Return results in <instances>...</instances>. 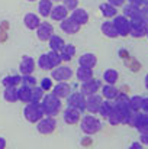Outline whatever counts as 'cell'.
Masks as SVG:
<instances>
[{
    "mask_svg": "<svg viewBox=\"0 0 148 149\" xmlns=\"http://www.w3.org/2000/svg\"><path fill=\"white\" fill-rule=\"evenodd\" d=\"M41 106H42V110H44L45 116L55 117L61 111L62 103H61V99H58L55 94L49 93V94H44V97L41 100Z\"/></svg>",
    "mask_w": 148,
    "mask_h": 149,
    "instance_id": "obj_1",
    "label": "cell"
},
{
    "mask_svg": "<svg viewBox=\"0 0 148 149\" xmlns=\"http://www.w3.org/2000/svg\"><path fill=\"white\" fill-rule=\"evenodd\" d=\"M80 127L83 130V133L86 135H95L102 129V122L100 119L96 117L95 114H86L84 117L80 119Z\"/></svg>",
    "mask_w": 148,
    "mask_h": 149,
    "instance_id": "obj_2",
    "label": "cell"
},
{
    "mask_svg": "<svg viewBox=\"0 0 148 149\" xmlns=\"http://www.w3.org/2000/svg\"><path fill=\"white\" fill-rule=\"evenodd\" d=\"M23 116L29 123H36L38 120H41L45 114L42 110L41 103H35V101H29L26 103L25 109H23Z\"/></svg>",
    "mask_w": 148,
    "mask_h": 149,
    "instance_id": "obj_3",
    "label": "cell"
},
{
    "mask_svg": "<svg viewBox=\"0 0 148 149\" xmlns=\"http://www.w3.org/2000/svg\"><path fill=\"white\" fill-rule=\"evenodd\" d=\"M116 32H118V36H128L129 35V28H131V20L126 17V16H115L113 20H112Z\"/></svg>",
    "mask_w": 148,
    "mask_h": 149,
    "instance_id": "obj_4",
    "label": "cell"
},
{
    "mask_svg": "<svg viewBox=\"0 0 148 149\" xmlns=\"http://www.w3.org/2000/svg\"><path fill=\"white\" fill-rule=\"evenodd\" d=\"M57 127V120L52 116H44L41 120L36 122V130L41 135H49L55 130Z\"/></svg>",
    "mask_w": 148,
    "mask_h": 149,
    "instance_id": "obj_5",
    "label": "cell"
},
{
    "mask_svg": "<svg viewBox=\"0 0 148 149\" xmlns=\"http://www.w3.org/2000/svg\"><path fill=\"white\" fill-rule=\"evenodd\" d=\"M148 33V23L141 19H132L131 20V28H129V35L134 38H142Z\"/></svg>",
    "mask_w": 148,
    "mask_h": 149,
    "instance_id": "obj_6",
    "label": "cell"
},
{
    "mask_svg": "<svg viewBox=\"0 0 148 149\" xmlns=\"http://www.w3.org/2000/svg\"><path fill=\"white\" fill-rule=\"evenodd\" d=\"M51 78L55 80L57 83L58 81H68L71 77H73V70L67 65H58L55 68L51 70Z\"/></svg>",
    "mask_w": 148,
    "mask_h": 149,
    "instance_id": "obj_7",
    "label": "cell"
},
{
    "mask_svg": "<svg viewBox=\"0 0 148 149\" xmlns=\"http://www.w3.org/2000/svg\"><path fill=\"white\" fill-rule=\"evenodd\" d=\"M67 104H68V107H74V109H77L83 113L86 110V97L80 91L70 93L68 97H67Z\"/></svg>",
    "mask_w": 148,
    "mask_h": 149,
    "instance_id": "obj_8",
    "label": "cell"
},
{
    "mask_svg": "<svg viewBox=\"0 0 148 149\" xmlns=\"http://www.w3.org/2000/svg\"><path fill=\"white\" fill-rule=\"evenodd\" d=\"M100 88V81L96 78H90L87 81H83L81 83V87H80V93L87 97V96H92V94H96Z\"/></svg>",
    "mask_w": 148,
    "mask_h": 149,
    "instance_id": "obj_9",
    "label": "cell"
},
{
    "mask_svg": "<svg viewBox=\"0 0 148 149\" xmlns=\"http://www.w3.org/2000/svg\"><path fill=\"white\" fill-rule=\"evenodd\" d=\"M60 28H61V31L64 32V33H67V35H76L77 32H80V25L77 23V22H74L70 16H67L65 19H62L61 22H60Z\"/></svg>",
    "mask_w": 148,
    "mask_h": 149,
    "instance_id": "obj_10",
    "label": "cell"
},
{
    "mask_svg": "<svg viewBox=\"0 0 148 149\" xmlns=\"http://www.w3.org/2000/svg\"><path fill=\"white\" fill-rule=\"evenodd\" d=\"M35 31H36V36H38V39L42 41V42L48 41L49 38L54 35V26H52L49 22H41L39 26H38Z\"/></svg>",
    "mask_w": 148,
    "mask_h": 149,
    "instance_id": "obj_11",
    "label": "cell"
},
{
    "mask_svg": "<svg viewBox=\"0 0 148 149\" xmlns=\"http://www.w3.org/2000/svg\"><path fill=\"white\" fill-rule=\"evenodd\" d=\"M103 101V97L96 94H92V96H87L86 97V110L90 111L92 114H96L99 113V109H100V104Z\"/></svg>",
    "mask_w": 148,
    "mask_h": 149,
    "instance_id": "obj_12",
    "label": "cell"
},
{
    "mask_svg": "<svg viewBox=\"0 0 148 149\" xmlns=\"http://www.w3.org/2000/svg\"><path fill=\"white\" fill-rule=\"evenodd\" d=\"M81 119V111L74 107H67L64 110V122L67 125H77Z\"/></svg>",
    "mask_w": 148,
    "mask_h": 149,
    "instance_id": "obj_13",
    "label": "cell"
},
{
    "mask_svg": "<svg viewBox=\"0 0 148 149\" xmlns=\"http://www.w3.org/2000/svg\"><path fill=\"white\" fill-rule=\"evenodd\" d=\"M35 70V61L32 56H28L25 55L19 64V71H20V75H26V74H32Z\"/></svg>",
    "mask_w": 148,
    "mask_h": 149,
    "instance_id": "obj_14",
    "label": "cell"
},
{
    "mask_svg": "<svg viewBox=\"0 0 148 149\" xmlns=\"http://www.w3.org/2000/svg\"><path fill=\"white\" fill-rule=\"evenodd\" d=\"M70 93H71V88H70V84H67V81H58V84H55L52 88V94H55L61 100L67 99Z\"/></svg>",
    "mask_w": 148,
    "mask_h": 149,
    "instance_id": "obj_15",
    "label": "cell"
},
{
    "mask_svg": "<svg viewBox=\"0 0 148 149\" xmlns=\"http://www.w3.org/2000/svg\"><path fill=\"white\" fill-rule=\"evenodd\" d=\"M70 17H71L74 22H77L80 26H83V25H86V23L89 22V13H87L84 9H80V7H76L74 10H71Z\"/></svg>",
    "mask_w": 148,
    "mask_h": 149,
    "instance_id": "obj_16",
    "label": "cell"
},
{
    "mask_svg": "<svg viewBox=\"0 0 148 149\" xmlns=\"http://www.w3.org/2000/svg\"><path fill=\"white\" fill-rule=\"evenodd\" d=\"M97 64V58L95 54H90V52H86L83 54L80 58H79V65L80 67H86V68H95Z\"/></svg>",
    "mask_w": 148,
    "mask_h": 149,
    "instance_id": "obj_17",
    "label": "cell"
},
{
    "mask_svg": "<svg viewBox=\"0 0 148 149\" xmlns=\"http://www.w3.org/2000/svg\"><path fill=\"white\" fill-rule=\"evenodd\" d=\"M134 127L140 132V133H145L148 132V114L147 113H137V120Z\"/></svg>",
    "mask_w": 148,
    "mask_h": 149,
    "instance_id": "obj_18",
    "label": "cell"
},
{
    "mask_svg": "<svg viewBox=\"0 0 148 149\" xmlns=\"http://www.w3.org/2000/svg\"><path fill=\"white\" fill-rule=\"evenodd\" d=\"M49 16L52 17V20L61 22L62 19H65L68 16V10L65 9L64 4H58V6H52V10L49 13Z\"/></svg>",
    "mask_w": 148,
    "mask_h": 149,
    "instance_id": "obj_19",
    "label": "cell"
},
{
    "mask_svg": "<svg viewBox=\"0 0 148 149\" xmlns=\"http://www.w3.org/2000/svg\"><path fill=\"white\" fill-rule=\"evenodd\" d=\"M140 13H141V7H138V6H135L132 3L123 4V16H126L129 20L140 19Z\"/></svg>",
    "mask_w": 148,
    "mask_h": 149,
    "instance_id": "obj_20",
    "label": "cell"
},
{
    "mask_svg": "<svg viewBox=\"0 0 148 149\" xmlns=\"http://www.w3.org/2000/svg\"><path fill=\"white\" fill-rule=\"evenodd\" d=\"M23 23H25V26L29 31H35L39 26L41 20H39V16L38 15H35V13H26L25 17H23Z\"/></svg>",
    "mask_w": 148,
    "mask_h": 149,
    "instance_id": "obj_21",
    "label": "cell"
},
{
    "mask_svg": "<svg viewBox=\"0 0 148 149\" xmlns=\"http://www.w3.org/2000/svg\"><path fill=\"white\" fill-rule=\"evenodd\" d=\"M18 99L20 101H23L25 104L32 101V87H28L25 84H22L19 88H18Z\"/></svg>",
    "mask_w": 148,
    "mask_h": 149,
    "instance_id": "obj_22",
    "label": "cell"
},
{
    "mask_svg": "<svg viewBox=\"0 0 148 149\" xmlns=\"http://www.w3.org/2000/svg\"><path fill=\"white\" fill-rule=\"evenodd\" d=\"M118 94H119V91L115 87V84H106L102 87V97L105 100H115Z\"/></svg>",
    "mask_w": 148,
    "mask_h": 149,
    "instance_id": "obj_23",
    "label": "cell"
},
{
    "mask_svg": "<svg viewBox=\"0 0 148 149\" xmlns=\"http://www.w3.org/2000/svg\"><path fill=\"white\" fill-rule=\"evenodd\" d=\"M100 29H102V33H103L105 36L112 38V39L118 38V32H116V29H115V26H113V23H112L110 20H105V22L102 23Z\"/></svg>",
    "mask_w": 148,
    "mask_h": 149,
    "instance_id": "obj_24",
    "label": "cell"
},
{
    "mask_svg": "<svg viewBox=\"0 0 148 149\" xmlns=\"http://www.w3.org/2000/svg\"><path fill=\"white\" fill-rule=\"evenodd\" d=\"M74 55H76V47L71 45V44H65L62 47V49L60 51L61 61H70V59H73Z\"/></svg>",
    "mask_w": 148,
    "mask_h": 149,
    "instance_id": "obj_25",
    "label": "cell"
},
{
    "mask_svg": "<svg viewBox=\"0 0 148 149\" xmlns=\"http://www.w3.org/2000/svg\"><path fill=\"white\" fill-rule=\"evenodd\" d=\"M76 77L79 81H87L90 78H93V70L92 68H86V67H79L76 71Z\"/></svg>",
    "mask_w": 148,
    "mask_h": 149,
    "instance_id": "obj_26",
    "label": "cell"
},
{
    "mask_svg": "<svg viewBox=\"0 0 148 149\" xmlns=\"http://www.w3.org/2000/svg\"><path fill=\"white\" fill-rule=\"evenodd\" d=\"M3 87H18L22 84V75H7L1 80Z\"/></svg>",
    "mask_w": 148,
    "mask_h": 149,
    "instance_id": "obj_27",
    "label": "cell"
},
{
    "mask_svg": "<svg viewBox=\"0 0 148 149\" xmlns=\"http://www.w3.org/2000/svg\"><path fill=\"white\" fill-rule=\"evenodd\" d=\"M51 10H52V0H39V3H38V12H39L41 16L48 17Z\"/></svg>",
    "mask_w": 148,
    "mask_h": 149,
    "instance_id": "obj_28",
    "label": "cell"
},
{
    "mask_svg": "<svg viewBox=\"0 0 148 149\" xmlns=\"http://www.w3.org/2000/svg\"><path fill=\"white\" fill-rule=\"evenodd\" d=\"M48 45L52 51H58V52H60V51L62 49V47L65 45V42H64V39H62L61 36L52 35V36L48 39Z\"/></svg>",
    "mask_w": 148,
    "mask_h": 149,
    "instance_id": "obj_29",
    "label": "cell"
},
{
    "mask_svg": "<svg viewBox=\"0 0 148 149\" xmlns=\"http://www.w3.org/2000/svg\"><path fill=\"white\" fill-rule=\"evenodd\" d=\"M3 99L9 103H16L19 100L18 99V87H4Z\"/></svg>",
    "mask_w": 148,
    "mask_h": 149,
    "instance_id": "obj_30",
    "label": "cell"
},
{
    "mask_svg": "<svg viewBox=\"0 0 148 149\" xmlns=\"http://www.w3.org/2000/svg\"><path fill=\"white\" fill-rule=\"evenodd\" d=\"M100 12H102V15H103L105 17H107V19L115 17V16L118 15L116 7L112 6L110 3H103V4H100Z\"/></svg>",
    "mask_w": 148,
    "mask_h": 149,
    "instance_id": "obj_31",
    "label": "cell"
},
{
    "mask_svg": "<svg viewBox=\"0 0 148 149\" xmlns=\"http://www.w3.org/2000/svg\"><path fill=\"white\" fill-rule=\"evenodd\" d=\"M118 78H119V74L113 68H109L103 72V80L106 81V84H115L118 81Z\"/></svg>",
    "mask_w": 148,
    "mask_h": 149,
    "instance_id": "obj_32",
    "label": "cell"
},
{
    "mask_svg": "<svg viewBox=\"0 0 148 149\" xmlns=\"http://www.w3.org/2000/svg\"><path fill=\"white\" fill-rule=\"evenodd\" d=\"M106 119H107V122H109L112 126H118V125L122 123V114H121V111H119L118 109H115V107H113V110L109 113V116H107Z\"/></svg>",
    "mask_w": 148,
    "mask_h": 149,
    "instance_id": "obj_33",
    "label": "cell"
},
{
    "mask_svg": "<svg viewBox=\"0 0 148 149\" xmlns=\"http://www.w3.org/2000/svg\"><path fill=\"white\" fill-rule=\"evenodd\" d=\"M112 110H113V103H112V100H103L102 104H100V109H99V114H100L102 117H107Z\"/></svg>",
    "mask_w": 148,
    "mask_h": 149,
    "instance_id": "obj_34",
    "label": "cell"
},
{
    "mask_svg": "<svg viewBox=\"0 0 148 149\" xmlns=\"http://www.w3.org/2000/svg\"><path fill=\"white\" fill-rule=\"evenodd\" d=\"M38 67L41 70H45V71H51L52 70V65L49 62V58L47 54H42L39 58H38Z\"/></svg>",
    "mask_w": 148,
    "mask_h": 149,
    "instance_id": "obj_35",
    "label": "cell"
},
{
    "mask_svg": "<svg viewBox=\"0 0 148 149\" xmlns=\"http://www.w3.org/2000/svg\"><path fill=\"white\" fill-rule=\"evenodd\" d=\"M48 58H49V62H51V65H52V68H55V67H58V65H61V56H60V52L58 51H49L48 54Z\"/></svg>",
    "mask_w": 148,
    "mask_h": 149,
    "instance_id": "obj_36",
    "label": "cell"
},
{
    "mask_svg": "<svg viewBox=\"0 0 148 149\" xmlns=\"http://www.w3.org/2000/svg\"><path fill=\"white\" fill-rule=\"evenodd\" d=\"M42 97H44V90H42L39 86H34V87H32V101L41 103Z\"/></svg>",
    "mask_w": 148,
    "mask_h": 149,
    "instance_id": "obj_37",
    "label": "cell"
},
{
    "mask_svg": "<svg viewBox=\"0 0 148 149\" xmlns=\"http://www.w3.org/2000/svg\"><path fill=\"white\" fill-rule=\"evenodd\" d=\"M129 104H131V109L134 111H138L141 110V104H142V97L141 96H134L129 99Z\"/></svg>",
    "mask_w": 148,
    "mask_h": 149,
    "instance_id": "obj_38",
    "label": "cell"
},
{
    "mask_svg": "<svg viewBox=\"0 0 148 149\" xmlns=\"http://www.w3.org/2000/svg\"><path fill=\"white\" fill-rule=\"evenodd\" d=\"M22 84H25V86H28V87H34V86H36V78H35L32 74L22 75Z\"/></svg>",
    "mask_w": 148,
    "mask_h": 149,
    "instance_id": "obj_39",
    "label": "cell"
},
{
    "mask_svg": "<svg viewBox=\"0 0 148 149\" xmlns=\"http://www.w3.org/2000/svg\"><path fill=\"white\" fill-rule=\"evenodd\" d=\"M62 3H64L67 10H74L79 4V0H62Z\"/></svg>",
    "mask_w": 148,
    "mask_h": 149,
    "instance_id": "obj_40",
    "label": "cell"
},
{
    "mask_svg": "<svg viewBox=\"0 0 148 149\" xmlns=\"http://www.w3.org/2000/svg\"><path fill=\"white\" fill-rule=\"evenodd\" d=\"M44 91H47V90H51L52 88V78H44L42 81H41V86H39Z\"/></svg>",
    "mask_w": 148,
    "mask_h": 149,
    "instance_id": "obj_41",
    "label": "cell"
},
{
    "mask_svg": "<svg viewBox=\"0 0 148 149\" xmlns=\"http://www.w3.org/2000/svg\"><path fill=\"white\" fill-rule=\"evenodd\" d=\"M140 19H141V20H144V22H147V23H148V6H144V7H141Z\"/></svg>",
    "mask_w": 148,
    "mask_h": 149,
    "instance_id": "obj_42",
    "label": "cell"
},
{
    "mask_svg": "<svg viewBox=\"0 0 148 149\" xmlns=\"http://www.w3.org/2000/svg\"><path fill=\"white\" fill-rule=\"evenodd\" d=\"M129 3H132V4H135V6H138V7H144V6H148V0H128Z\"/></svg>",
    "mask_w": 148,
    "mask_h": 149,
    "instance_id": "obj_43",
    "label": "cell"
},
{
    "mask_svg": "<svg viewBox=\"0 0 148 149\" xmlns=\"http://www.w3.org/2000/svg\"><path fill=\"white\" fill-rule=\"evenodd\" d=\"M107 3H110L115 7H119V6H123L125 4V0H107Z\"/></svg>",
    "mask_w": 148,
    "mask_h": 149,
    "instance_id": "obj_44",
    "label": "cell"
},
{
    "mask_svg": "<svg viewBox=\"0 0 148 149\" xmlns=\"http://www.w3.org/2000/svg\"><path fill=\"white\" fill-rule=\"evenodd\" d=\"M141 110L148 114V99H142V104H141Z\"/></svg>",
    "mask_w": 148,
    "mask_h": 149,
    "instance_id": "obj_45",
    "label": "cell"
},
{
    "mask_svg": "<svg viewBox=\"0 0 148 149\" xmlns=\"http://www.w3.org/2000/svg\"><path fill=\"white\" fill-rule=\"evenodd\" d=\"M141 143L142 145H148V132L141 133Z\"/></svg>",
    "mask_w": 148,
    "mask_h": 149,
    "instance_id": "obj_46",
    "label": "cell"
},
{
    "mask_svg": "<svg viewBox=\"0 0 148 149\" xmlns=\"http://www.w3.org/2000/svg\"><path fill=\"white\" fill-rule=\"evenodd\" d=\"M129 149H142V143H138V142H134L131 146H129Z\"/></svg>",
    "mask_w": 148,
    "mask_h": 149,
    "instance_id": "obj_47",
    "label": "cell"
},
{
    "mask_svg": "<svg viewBox=\"0 0 148 149\" xmlns=\"http://www.w3.org/2000/svg\"><path fill=\"white\" fill-rule=\"evenodd\" d=\"M0 149H6V139L0 138Z\"/></svg>",
    "mask_w": 148,
    "mask_h": 149,
    "instance_id": "obj_48",
    "label": "cell"
},
{
    "mask_svg": "<svg viewBox=\"0 0 148 149\" xmlns=\"http://www.w3.org/2000/svg\"><path fill=\"white\" fill-rule=\"evenodd\" d=\"M145 87H147V90H148V74L145 75Z\"/></svg>",
    "mask_w": 148,
    "mask_h": 149,
    "instance_id": "obj_49",
    "label": "cell"
},
{
    "mask_svg": "<svg viewBox=\"0 0 148 149\" xmlns=\"http://www.w3.org/2000/svg\"><path fill=\"white\" fill-rule=\"evenodd\" d=\"M52 1H62V0H52Z\"/></svg>",
    "mask_w": 148,
    "mask_h": 149,
    "instance_id": "obj_50",
    "label": "cell"
},
{
    "mask_svg": "<svg viewBox=\"0 0 148 149\" xmlns=\"http://www.w3.org/2000/svg\"><path fill=\"white\" fill-rule=\"evenodd\" d=\"M28 1H36V0H28Z\"/></svg>",
    "mask_w": 148,
    "mask_h": 149,
    "instance_id": "obj_51",
    "label": "cell"
},
{
    "mask_svg": "<svg viewBox=\"0 0 148 149\" xmlns=\"http://www.w3.org/2000/svg\"><path fill=\"white\" fill-rule=\"evenodd\" d=\"M147 38H148V33H147Z\"/></svg>",
    "mask_w": 148,
    "mask_h": 149,
    "instance_id": "obj_52",
    "label": "cell"
}]
</instances>
